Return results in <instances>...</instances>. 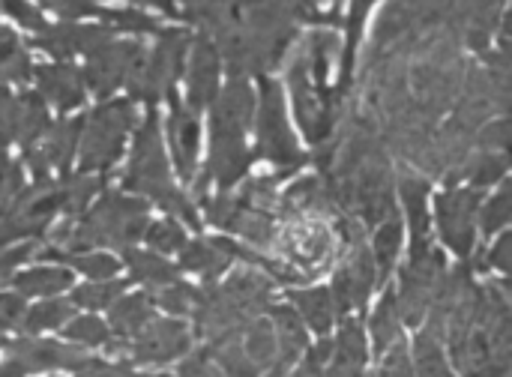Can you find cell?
Here are the masks:
<instances>
[{
    "label": "cell",
    "instance_id": "6da1fadb",
    "mask_svg": "<svg viewBox=\"0 0 512 377\" xmlns=\"http://www.w3.org/2000/svg\"><path fill=\"white\" fill-rule=\"evenodd\" d=\"M177 9L213 39L231 78L267 75L297 42L300 24H324L321 0H177Z\"/></svg>",
    "mask_w": 512,
    "mask_h": 377
},
{
    "label": "cell",
    "instance_id": "7a4b0ae2",
    "mask_svg": "<svg viewBox=\"0 0 512 377\" xmlns=\"http://www.w3.org/2000/svg\"><path fill=\"white\" fill-rule=\"evenodd\" d=\"M252 114H255V93L249 87V78H231L225 90H219L213 99L210 159H207V174L198 180V195L210 180L222 192H228L249 174V165L255 162L246 144Z\"/></svg>",
    "mask_w": 512,
    "mask_h": 377
},
{
    "label": "cell",
    "instance_id": "3957f363",
    "mask_svg": "<svg viewBox=\"0 0 512 377\" xmlns=\"http://www.w3.org/2000/svg\"><path fill=\"white\" fill-rule=\"evenodd\" d=\"M123 189L150 198L165 213H171V216L183 219L189 228L201 231V219L195 213V204L174 186L171 165H168L165 144H162V126H159L156 108H150L147 120L141 123V129L135 135L132 156H129V168L123 174Z\"/></svg>",
    "mask_w": 512,
    "mask_h": 377
},
{
    "label": "cell",
    "instance_id": "277c9868",
    "mask_svg": "<svg viewBox=\"0 0 512 377\" xmlns=\"http://www.w3.org/2000/svg\"><path fill=\"white\" fill-rule=\"evenodd\" d=\"M150 225L147 204L132 195L111 192L96 201L75 225L57 231L54 240L63 243L60 252H93V249H129Z\"/></svg>",
    "mask_w": 512,
    "mask_h": 377
},
{
    "label": "cell",
    "instance_id": "5b68a950",
    "mask_svg": "<svg viewBox=\"0 0 512 377\" xmlns=\"http://www.w3.org/2000/svg\"><path fill=\"white\" fill-rule=\"evenodd\" d=\"M270 294H273V282L255 270L234 273L225 285L210 282L204 291H198V300L192 309L195 327L207 339H216L228 330H240L258 312L267 309Z\"/></svg>",
    "mask_w": 512,
    "mask_h": 377
},
{
    "label": "cell",
    "instance_id": "8992f818",
    "mask_svg": "<svg viewBox=\"0 0 512 377\" xmlns=\"http://www.w3.org/2000/svg\"><path fill=\"white\" fill-rule=\"evenodd\" d=\"M159 42L153 51L141 48V54L135 57L129 75H126V90L135 99L147 102L150 108H156L162 99H171L177 93V81L186 69V54L192 45V33L186 27H162Z\"/></svg>",
    "mask_w": 512,
    "mask_h": 377
},
{
    "label": "cell",
    "instance_id": "52a82bcc",
    "mask_svg": "<svg viewBox=\"0 0 512 377\" xmlns=\"http://www.w3.org/2000/svg\"><path fill=\"white\" fill-rule=\"evenodd\" d=\"M135 126V102L132 99H111L90 111L81 123L78 138V168L81 174H105L123 153L126 135Z\"/></svg>",
    "mask_w": 512,
    "mask_h": 377
},
{
    "label": "cell",
    "instance_id": "ba28073f",
    "mask_svg": "<svg viewBox=\"0 0 512 377\" xmlns=\"http://www.w3.org/2000/svg\"><path fill=\"white\" fill-rule=\"evenodd\" d=\"M258 123H255V153L252 159H264L279 165L282 174H297L306 165V153L297 147L291 123L285 117L282 87L270 75H258Z\"/></svg>",
    "mask_w": 512,
    "mask_h": 377
},
{
    "label": "cell",
    "instance_id": "9c48e42d",
    "mask_svg": "<svg viewBox=\"0 0 512 377\" xmlns=\"http://www.w3.org/2000/svg\"><path fill=\"white\" fill-rule=\"evenodd\" d=\"M63 216V180H36L30 189H21L15 201L0 213V249L18 240H36L48 225Z\"/></svg>",
    "mask_w": 512,
    "mask_h": 377
},
{
    "label": "cell",
    "instance_id": "30bf717a",
    "mask_svg": "<svg viewBox=\"0 0 512 377\" xmlns=\"http://www.w3.org/2000/svg\"><path fill=\"white\" fill-rule=\"evenodd\" d=\"M285 225L273 231V243L288 267L315 276L333 258V231L318 213H282Z\"/></svg>",
    "mask_w": 512,
    "mask_h": 377
},
{
    "label": "cell",
    "instance_id": "8fae6325",
    "mask_svg": "<svg viewBox=\"0 0 512 377\" xmlns=\"http://www.w3.org/2000/svg\"><path fill=\"white\" fill-rule=\"evenodd\" d=\"M444 279V255L429 249L420 258H411L402 273V288L396 294V312L405 324H420L441 288Z\"/></svg>",
    "mask_w": 512,
    "mask_h": 377
},
{
    "label": "cell",
    "instance_id": "7c38bea8",
    "mask_svg": "<svg viewBox=\"0 0 512 377\" xmlns=\"http://www.w3.org/2000/svg\"><path fill=\"white\" fill-rule=\"evenodd\" d=\"M480 189H447L438 204H435V216H438V228L444 243L459 255L468 258L477 240V216H480Z\"/></svg>",
    "mask_w": 512,
    "mask_h": 377
},
{
    "label": "cell",
    "instance_id": "4fadbf2b",
    "mask_svg": "<svg viewBox=\"0 0 512 377\" xmlns=\"http://www.w3.org/2000/svg\"><path fill=\"white\" fill-rule=\"evenodd\" d=\"M141 42L135 39H111L102 48H96L93 54H87V63L81 69V81L84 90L96 93L99 99H108L114 90H120L126 84V75L135 63V57L141 54Z\"/></svg>",
    "mask_w": 512,
    "mask_h": 377
},
{
    "label": "cell",
    "instance_id": "5bb4252c",
    "mask_svg": "<svg viewBox=\"0 0 512 377\" xmlns=\"http://www.w3.org/2000/svg\"><path fill=\"white\" fill-rule=\"evenodd\" d=\"M120 30L111 24H87V21H60L48 24L42 33H36V48L51 54L54 60H72L75 54H93L105 42H111Z\"/></svg>",
    "mask_w": 512,
    "mask_h": 377
},
{
    "label": "cell",
    "instance_id": "9a60e30c",
    "mask_svg": "<svg viewBox=\"0 0 512 377\" xmlns=\"http://www.w3.org/2000/svg\"><path fill=\"white\" fill-rule=\"evenodd\" d=\"M183 72H186V105L195 114H201L204 108L213 105L222 78V57L207 33L198 30V36L192 39Z\"/></svg>",
    "mask_w": 512,
    "mask_h": 377
},
{
    "label": "cell",
    "instance_id": "2e32d148",
    "mask_svg": "<svg viewBox=\"0 0 512 377\" xmlns=\"http://www.w3.org/2000/svg\"><path fill=\"white\" fill-rule=\"evenodd\" d=\"M375 282H378V273H375V261H372L369 246L363 240L360 243H351V249L345 255V264L336 270L333 291H330L336 312L345 315L351 309H366Z\"/></svg>",
    "mask_w": 512,
    "mask_h": 377
},
{
    "label": "cell",
    "instance_id": "e0dca14e",
    "mask_svg": "<svg viewBox=\"0 0 512 377\" xmlns=\"http://www.w3.org/2000/svg\"><path fill=\"white\" fill-rule=\"evenodd\" d=\"M42 3L45 9H51L54 15H60L63 21H102V24H111L117 27L120 33H159L162 24L141 12V9H108L102 6L99 0H36Z\"/></svg>",
    "mask_w": 512,
    "mask_h": 377
},
{
    "label": "cell",
    "instance_id": "ac0fdd59",
    "mask_svg": "<svg viewBox=\"0 0 512 377\" xmlns=\"http://www.w3.org/2000/svg\"><path fill=\"white\" fill-rule=\"evenodd\" d=\"M81 123H84V117L60 120V123L48 126L42 132V138L27 150V159H30V168H33V177L36 180H45L48 171H54V168L60 174L69 171V165L75 159V150H78Z\"/></svg>",
    "mask_w": 512,
    "mask_h": 377
},
{
    "label": "cell",
    "instance_id": "d6986e66",
    "mask_svg": "<svg viewBox=\"0 0 512 377\" xmlns=\"http://www.w3.org/2000/svg\"><path fill=\"white\" fill-rule=\"evenodd\" d=\"M189 330L183 321H147L132 336V357L135 363H168L189 351Z\"/></svg>",
    "mask_w": 512,
    "mask_h": 377
},
{
    "label": "cell",
    "instance_id": "ffe728a7",
    "mask_svg": "<svg viewBox=\"0 0 512 377\" xmlns=\"http://www.w3.org/2000/svg\"><path fill=\"white\" fill-rule=\"evenodd\" d=\"M9 360L18 363L24 372H48V369H84L90 357H84L81 348L72 345H57L48 339L36 336H21L9 342Z\"/></svg>",
    "mask_w": 512,
    "mask_h": 377
},
{
    "label": "cell",
    "instance_id": "44dd1931",
    "mask_svg": "<svg viewBox=\"0 0 512 377\" xmlns=\"http://www.w3.org/2000/svg\"><path fill=\"white\" fill-rule=\"evenodd\" d=\"M39 99L54 105L60 114L78 108L84 102V81H81V69L72 66L69 60H57V63H45V66H33V75Z\"/></svg>",
    "mask_w": 512,
    "mask_h": 377
},
{
    "label": "cell",
    "instance_id": "7402d4cb",
    "mask_svg": "<svg viewBox=\"0 0 512 377\" xmlns=\"http://www.w3.org/2000/svg\"><path fill=\"white\" fill-rule=\"evenodd\" d=\"M168 105H171L168 141H171V153L177 162V174L183 180H192L198 168V150H201V123H198V114L186 102H177V93L168 99Z\"/></svg>",
    "mask_w": 512,
    "mask_h": 377
},
{
    "label": "cell",
    "instance_id": "603a6c76",
    "mask_svg": "<svg viewBox=\"0 0 512 377\" xmlns=\"http://www.w3.org/2000/svg\"><path fill=\"white\" fill-rule=\"evenodd\" d=\"M375 0H348V12L345 18L339 21L345 27V51H342V60H339V81L336 87L330 90V99H333V108L339 111L345 96H348V87H351V75H354V60H357V48H360V39H363V27L369 21V12H372Z\"/></svg>",
    "mask_w": 512,
    "mask_h": 377
},
{
    "label": "cell",
    "instance_id": "cb8c5ba5",
    "mask_svg": "<svg viewBox=\"0 0 512 377\" xmlns=\"http://www.w3.org/2000/svg\"><path fill=\"white\" fill-rule=\"evenodd\" d=\"M234 261L231 255V237H210V240H192L180 249V267L189 273H198L207 282H216L228 264Z\"/></svg>",
    "mask_w": 512,
    "mask_h": 377
},
{
    "label": "cell",
    "instance_id": "d4e9b609",
    "mask_svg": "<svg viewBox=\"0 0 512 377\" xmlns=\"http://www.w3.org/2000/svg\"><path fill=\"white\" fill-rule=\"evenodd\" d=\"M399 192L411 219V234H414V246H411V258H420L432 249L429 240V213H426V201H429V183L417 174H402L399 177Z\"/></svg>",
    "mask_w": 512,
    "mask_h": 377
},
{
    "label": "cell",
    "instance_id": "484cf974",
    "mask_svg": "<svg viewBox=\"0 0 512 377\" xmlns=\"http://www.w3.org/2000/svg\"><path fill=\"white\" fill-rule=\"evenodd\" d=\"M147 321H153V300H150V294L117 297V300L108 306V330H111V336L129 339V336H135Z\"/></svg>",
    "mask_w": 512,
    "mask_h": 377
},
{
    "label": "cell",
    "instance_id": "4316f807",
    "mask_svg": "<svg viewBox=\"0 0 512 377\" xmlns=\"http://www.w3.org/2000/svg\"><path fill=\"white\" fill-rule=\"evenodd\" d=\"M123 261L129 267L132 282H141L150 291H156V288H162V285L177 279V267L168 264L159 252H144V249L129 246V249H123Z\"/></svg>",
    "mask_w": 512,
    "mask_h": 377
},
{
    "label": "cell",
    "instance_id": "83f0119b",
    "mask_svg": "<svg viewBox=\"0 0 512 377\" xmlns=\"http://www.w3.org/2000/svg\"><path fill=\"white\" fill-rule=\"evenodd\" d=\"M33 75V57L21 36L0 24V84H24Z\"/></svg>",
    "mask_w": 512,
    "mask_h": 377
},
{
    "label": "cell",
    "instance_id": "f1b7e54d",
    "mask_svg": "<svg viewBox=\"0 0 512 377\" xmlns=\"http://www.w3.org/2000/svg\"><path fill=\"white\" fill-rule=\"evenodd\" d=\"M399 249H402V219L393 210L390 216H384L378 222V231H375V240H372V261H375L378 282H387L390 279Z\"/></svg>",
    "mask_w": 512,
    "mask_h": 377
},
{
    "label": "cell",
    "instance_id": "f546056e",
    "mask_svg": "<svg viewBox=\"0 0 512 377\" xmlns=\"http://www.w3.org/2000/svg\"><path fill=\"white\" fill-rule=\"evenodd\" d=\"M240 348L258 372H267L276 360V333L270 318H252L240 333Z\"/></svg>",
    "mask_w": 512,
    "mask_h": 377
},
{
    "label": "cell",
    "instance_id": "4dcf8cb0",
    "mask_svg": "<svg viewBox=\"0 0 512 377\" xmlns=\"http://www.w3.org/2000/svg\"><path fill=\"white\" fill-rule=\"evenodd\" d=\"M294 312L315 330V333H330L333 318H336V306H333V294L327 288H306V291H294Z\"/></svg>",
    "mask_w": 512,
    "mask_h": 377
},
{
    "label": "cell",
    "instance_id": "1f68e13d",
    "mask_svg": "<svg viewBox=\"0 0 512 377\" xmlns=\"http://www.w3.org/2000/svg\"><path fill=\"white\" fill-rule=\"evenodd\" d=\"M15 291L21 297H51L57 291H66L72 285V270L66 267H33L12 279Z\"/></svg>",
    "mask_w": 512,
    "mask_h": 377
},
{
    "label": "cell",
    "instance_id": "d6a6232c",
    "mask_svg": "<svg viewBox=\"0 0 512 377\" xmlns=\"http://www.w3.org/2000/svg\"><path fill=\"white\" fill-rule=\"evenodd\" d=\"M42 258L69 261L78 273H84V276L93 279V282H105V279H111V276L120 270V261H114V258L105 255V252H60V249H51V252H45Z\"/></svg>",
    "mask_w": 512,
    "mask_h": 377
},
{
    "label": "cell",
    "instance_id": "836d02e7",
    "mask_svg": "<svg viewBox=\"0 0 512 377\" xmlns=\"http://www.w3.org/2000/svg\"><path fill=\"white\" fill-rule=\"evenodd\" d=\"M72 315H75L72 300H51V303L33 306L30 312H24V318H21L18 327L24 330V336H33V333H42V330L63 327Z\"/></svg>",
    "mask_w": 512,
    "mask_h": 377
},
{
    "label": "cell",
    "instance_id": "e575fe53",
    "mask_svg": "<svg viewBox=\"0 0 512 377\" xmlns=\"http://www.w3.org/2000/svg\"><path fill=\"white\" fill-rule=\"evenodd\" d=\"M399 327H402V318L396 312V294L387 291L381 306L372 315V336H375V351L378 354H384L393 342H399Z\"/></svg>",
    "mask_w": 512,
    "mask_h": 377
},
{
    "label": "cell",
    "instance_id": "d590c367",
    "mask_svg": "<svg viewBox=\"0 0 512 377\" xmlns=\"http://www.w3.org/2000/svg\"><path fill=\"white\" fill-rule=\"evenodd\" d=\"M504 174H507V150H483L480 159H474L468 171H462L459 177H465L471 189H483L498 183Z\"/></svg>",
    "mask_w": 512,
    "mask_h": 377
},
{
    "label": "cell",
    "instance_id": "8d00e7d4",
    "mask_svg": "<svg viewBox=\"0 0 512 377\" xmlns=\"http://www.w3.org/2000/svg\"><path fill=\"white\" fill-rule=\"evenodd\" d=\"M150 300H153L159 309L171 312V315H189V312L195 309L198 288H192V285H186V282L174 279V282H168V285H162V288L150 291Z\"/></svg>",
    "mask_w": 512,
    "mask_h": 377
},
{
    "label": "cell",
    "instance_id": "74e56055",
    "mask_svg": "<svg viewBox=\"0 0 512 377\" xmlns=\"http://www.w3.org/2000/svg\"><path fill=\"white\" fill-rule=\"evenodd\" d=\"M144 240L159 252V255H174L180 252L189 240H186V231L177 219H162V222H150L147 231H144Z\"/></svg>",
    "mask_w": 512,
    "mask_h": 377
},
{
    "label": "cell",
    "instance_id": "f35d334b",
    "mask_svg": "<svg viewBox=\"0 0 512 377\" xmlns=\"http://www.w3.org/2000/svg\"><path fill=\"white\" fill-rule=\"evenodd\" d=\"M126 282H96V285H81L72 291V306L81 309H105L111 306L117 297H123Z\"/></svg>",
    "mask_w": 512,
    "mask_h": 377
},
{
    "label": "cell",
    "instance_id": "ab89813d",
    "mask_svg": "<svg viewBox=\"0 0 512 377\" xmlns=\"http://www.w3.org/2000/svg\"><path fill=\"white\" fill-rule=\"evenodd\" d=\"M336 363H348V366H363L366 363V336L363 327L357 321H345L339 339H336Z\"/></svg>",
    "mask_w": 512,
    "mask_h": 377
},
{
    "label": "cell",
    "instance_id": "60d3db41",
    "mask_svg": "<svg viewBox=\"0 0 512 377\" xmlns=\"http://www.w3.org/2000/svg\"><path fill=\"white\" fill-rule=\"evenodd\" d=\"M63 336H66L69 342H81V345L99 348V345H108L111 330H108V324L99 321L96 315H81V318H75V321L66 324Z\"/></svg>",
    "mask_w": 512,
    "mask_h": 377
},
{
    "label": "cell",
    "instance_id": "b9f144b4",
    "mask_svg": "<svg viewBox=\"0 0 512 377\" xmlns=\"http://www.w3.org/2000/svg\"><path fill=\"white\" fill-rule=\"evenodd\" d=\"M417 369H420V377H453V372L444 363L441 342L432 339L426 330L417 336Z\"/></svg>",
    "mask_w": 512,
    "mask_h": 377
},
{
    "label": "cell",
    "instance_id": "7bdbcfd3",
    "mask_svg": "<svg viewBox=\"0 0 512 377\" xmlns=\"http://www.w3.org/2000/svg\"><path fill=\"white\" fill-rule=\"evenodd\" d=\"M0 12L9 15V21H18L24 30H30L33 36L42 33L48 27L45 15L30 3V0H0Z\"/></svg>",
    "mask_w": 512,
    "mask_h": 377
},
{
    "label": "cell",
    "instance_id": "ee69618b",
    "mask_svg": "<svg viewBox=\"0 0 512 377\" xmlns=\"http://www.w3.org/2000/svg\"><path fill=\"white\" fill-rule=\"evenodd\" d=\"M480 219H483V231L486 234H495V231L507 228V222H510V183H504L498 189V195L486 201Z\"/></svg>",
    "mask_w": 512,
    "mask_h": 377
},
{
    "label": "cell",
    "instance_id": "f6af8a7d",
    "mask_svg": "<svg viewBox=\"0 0 512 377\" xmlns=\"http://www.w3.org/2000/svg\"><path fill=\"white\" fill-rule=\"evenodd\" d=\"M24 189V171H21V162L9 159L3 150H0V213L15 201V195Z\"/></svg>",
    "mask_w": 512,
    "mask_h": 377
},
{
    "label": "cell",
    "instance_id": "bcb514c9",
    "mask_svg": "<svg viewBox=\"0 0 512 377\" xmlns=\"http://www.w3.org/2000/svg\"><path fill=\"white\" fill-rule=\"evenodd\" d=\"M18 138V96L0 84V150Z\"/></svg>",
    "mask_w": 512,
    "mask_h": 377
},
{
    "label": "cell",
    "instance_id": "7dc6e473",
    "mask_svg": "<svg viewBox=\"0 0 512 377\" xmlns=\"http://www.w3.org/2000/svg\"><path fill=\"white\" fill-rule=\"evenodd\" d=\"M390 354L384 357V366H381V377H417L414 375V363L408 357V348L402 342H393L387 348Z\"/></svg>",
    "mask_w": 512,
    "mask_h": 377
},
{
    "label": "cell",
    "instance_id": "c3c4849f",
    "mask_svg": "<svg viewBox=\"0 0 512 377\" xmlns=\"http://www.w3.org/2000/svg\"><path fill=\"white\" fill-rule=\"evenodd\" d=\"M180 377H225V372L216 366L210 351H204V354H195L180 363Z\"/></svg>",
    "mask_w": 512,
    "mask_h": 377
},
{
    "label": "cell",
    "instance_id": "681fc988",
    "mask_svg": "<svg viewBox=\"0 0 512 377\" xmlns=\"http://www.w3.org/2000/svg\"><path fill=\"white\" fill-rule=\"evenodd\" d=\"M33 243H21V246H6V249H0V285H6L9 282V276H12V270L21 264V261H27L30 255H33Z\"/></svg>",
    "mask_w": 512,
    "mask_h": 377
},
{
    "label": "cell",
    "instance_id": "f907efd6",
    "mask_svg": "<svg viewBox=\"0 0 512 377\" xmlns=\"http://www.w3.org/2000/svg\"><path fill=\"white\" fill-rule=\"evenodd\" d=\"M24 297L21 294H0V330L18 327L24 318Z\"/></svg>",
    "mask_w": 512,
    "mask_h": 377
},
{
    "label": "cell",
    "instance_id": "816d5d0a",
    "mask_svg": "<svg viewBox=\"0 0 512 377\" xmlns=\"http://www.w3.org/2000/svg\"><path fill=\"white\" fill-rule=\"evenodd\" d=\"M78 377H141L135 375L126 363H99V360H90L84 369H81V375Z\"/></svg>",
    "mask_w": 512,
    "mask_h": 377
},
{
    "label": "cell",
    "instance_id": "f5cc1de1",
    "mask_svg": "<svg viewBox=\"0 0 512 377\" xmlns=\"http://www.w3.org/2000/svg\"><path fill=\"white\" fill-rule=\"evenodd\" d=\"M507 252H510V234L504 231L501 234V240L486 252V261H489V267H498V270H504L507 273V267H510V258H507Z\"/></svg>",
    "mask_w": 512,
    "mask_h": 377
},
{
    "label": "cell",
    "instance_id": "db71d44e",
    "mask_svg": "<svg viewBox=\"0 0 512 377\" xmlns=\"http://www.w3.org/2000/svg\"><path fill=\"white\" fill-rule=\"evenodd\" d=\"M138 6H150V9H159L162 15L168 18H180V9H177V0H132Z\"/></svg>",
    "mask_w": 512,
    "mask_h": 377
},
{
    "label": "cell",
    "instance_id": "11a10c76",
    "mask_svg": "<svg viewBox=\"0 0 512 377\" xmlns=\"http://www.w3.org/2000/svg\"><path fill=\"white\" fill-rule=\"evenodd\" d=\"M321 366H324V363H318V360H315V357L309 354V360H306V363H303V366H300V369H297L294 375H285V377H318Z\"/></svg>",
    "mask_w": 512,
    "mask_h": 377
},
{
    "label": "cell",
    "instance_id": "9f6ffc18",
    "mask_svg": "<svg viewBox=\"0 0 512 377\" xmlns=\"http://www.w3.org/2000/svg\"><path fill=\"white\" fill-rule=\"evenodd\" d=\"M24 375H27V372H24L18 363H12V360L0 366V377H24Z\"/></svg>",
    "mask_w": 512,
    "mask_h": 377
}]
</instances>
